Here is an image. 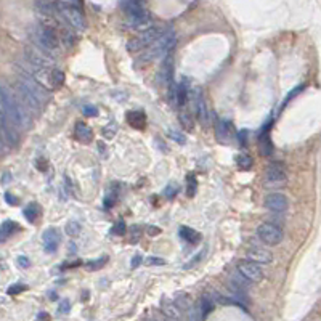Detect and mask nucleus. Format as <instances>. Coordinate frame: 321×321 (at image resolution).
Here are the masks:
<instances>
[{
  "label": "nucleus",
  "mask_w": 321,
  "mask_h": 321,
  "mask_svg": "<svg viewBox=\"0 0 321 321\" xmlns=\"http://www.w3.org/2000/svg\"><path fill=\"white\" fill-rule=\"evenodd\" d=\"M122 8L129 16V26L134 31H145L151 26V16L145 8V0H122Z\"/></svg>",
  "instance_id": "obj_3"
},
{
  "label": "nucleus",
  "mask_w": 321,
  "mask_h": 321,
  "mask_svg": "<svg viewBox=\"0 0 321 321\" xmlns=\"http://www.w3.org/2000/svg\"><path fill=\"white\" fill-rule=\"evenodd\" d=\"M238 272L246 280L252 281V283H259V281L263 280L262 268L259 267V263L252 262V260H242V262L238 263Z\"/></svg>",
  "instance_id": "obj_10"
},
{
  "label": "nucleus",
  "mask_w": 321,
  "mask_h": 321,
  "mask_svg": "<svg viewBox=\"0 0 321 321\" xmlns=\"http://www.w3.org/2000/svg\"><path fill=\"white\" fill-rule=\"evenodd\" d=\"M177 45V34L174 29H165L162 34H160L156 40H154L149 48L145 53L141 55L140 58L135 61V66L138 68L140 64H146L149 61H154V60H160L172 52L174 47Z\"/></svg>",
  "instance_id": "obj_2"
},
{
  "label": "nucleus",
  "mask_w": 321,
  "mask_h": 321,
  "mask_svg": "<svg viewBox=\"0 0 321 321\" xmlns=\"http://www.w3.org/2000/svg\"><path fill=\"white\" fill-rule=\"evenodd\" d=\"M116 132H118V124H116L114 120H111V122H109L108 125H104V127H103L101 134H103L104 138H114Z\"/></svg>",
  "instance_id": "obj_35"
},
{
  "label": "nucleus",
  "mask_w": 321,
  "mask_h": 321,
  "mask_svg": "<svg viewBox=\"0 0 321 321\" xmlns=\"http://www.w3.org/2000/svg\"><path fill=\"white\" fill-rule=\"evenodd\" d=\"M247 135H249V132L246 130V129H242V130H240L236 134V137H238V141H240V145L241 146H244L246 143H247Z\"/></svg>",
  "instance_id": "obj_46"
},
{
  "label": "nucleus",
  "mask_w": 321,
  "mask_h": 321,
  "mask_svg": "<svg viewBox=\"0 0 321 321\" xmlns=\"http://www.w3.org/2000/svg\"><path fill=\"white\" fill-rule=\"evenodd\" d=\"M0 108L16 127H27L31 124L29 113H27L24 103L20 101L12 88L2 80H0Z\"/></svg>",
  "instance_id": "obj_1"
},
{
  "label": "nucleus",
  "mask_w": 321,
  "mask_h": 321,
  "mask_svg": "<svg viewBox=\"0 0 321 321\" xmlns=\"http://www.w3.org/2000/svg\"><path fill=\"white\" fill-rule=\"evenodd\" d=\"M36 10L43 16H53V13H58L55 3H50V2H47V0H37Z\"/></svg>",
  "instance_id": "obj_26"
},
{
  "label": "nucleus",
  "mask_w": 321,
  "mask_h": 321,
  "mask_svg": "<svg viewBox=\"0 0 321 321\" xmlns=\"http://www.w3.org/2000/svg\"><path fill=\"white\" fill-rule=\"evenodd\" d=\"M146 231H148L149 236H158V235H160V228H159V226H148Z\"/></svg>",
  "instance_id": "obj_51"
},
{
  "label": "nucleus",
  "mask_w": 321,
  "mask_h": 321,
  "mask_svg": "<svg viewBox=\"0 0 321 321\" xmlns=\"http://www.w3.org/2000/svg\"><path fill=\"white\" fill-rule=\"evenodd\" d=\"M23 215L27 220H29L31 223H36L37 219H39V215H40V206H39L37 202L27 204V206L24 207V210H23Z\"/></svg>",
  "instance_id": "obj_25"
},
{
  "label": "nucleus",
  "mask_w": 321,
  "mask_h": 321,
  "mask_svg": "<svg viewBox=\"0 0 321 321\" xmlns=\"http://www.w3.org/2000/svg\"><path fill=\"white\" fill-rule=\"evenodd\" d=\"M167 137L170 138V140H174L175 143H179V145H185L186 143V135L181 134L180 130H167Z\"/></svg>",
  "instance_id": "obj_34"
},
{
  "label": "nucleus",
  "mask_w": 321,
  "mask_h": 321,
  "mask_svg": "<svg viewBox=\"0 0 321 321\" xmlns=\"http://www.w3.org/2000/svg\"><path fill=\"white\" fill-rule=\"evenodd\" d=\"M141 262H143V257L140 256V254H135V256H134V259H132V263H130V267H132V268H137L138 265H140Z\"/></svg>",
  "instance_id": "obj_50"
},
{
  "label": "nucleus",
  "mask_w": 321,
  "mask_h": 321,
  "mask_svg": "<svg viewBox=\"0 0 321 321\" xmlns=\"http://www.w3.org/2000/svg\"><path fill=\"white\" fill-rule=\"evenodd\" d=\"M116 199H118V195H114V193H109V195H106V198H104V207L106 209H111L114 204H116Z\"/></svg>",
  "instance_id": "obj_43"
},
{
  "label": "nucleus",
  "mask_w": 321,
  "mask_h": 321,
  "mask_svg": "<svg viewBox=\"0 0 321 321\" xmlns=\"http://www.w3.org/2000/svg\"><path fill=\"white\" fill-rule=\"evenodd\" d=\"M16 228H18V225H16L13 220H7V222H3L2 225H0V241L8 240V238L15 233Z\"/></svg>",
  "instance_id": "obj_27"
},
{
  "label": "nucleus",
  "mask_w": 321,
  "mask_h": 321,
  "mask_svg": "<svg viewBox=\"0 0 321 321\" xmlns=\"http://www.w3.org/2000/svg\"><path fill=\"white\" fill-rule=\"evenodd\" d=\"M236 165L241 170H249L254 165V159L249 156V154L241 153V154H238V158H236Z\"/></svg>",
  "instance_id": "obj_29"
},
{
  "label": "nucleus",
  "mask_w": 321,
  "mask_h": 321,
  "mask_svg": "<svg viewBox=\"0 0 321 321\" xmlns=\"http://www.w3.org/2000/svg\"><path fill=\"white\" fill-rule=\"evenodd\" d=\"M145 263H146V265H164L165 260L160 259V257H148V259L145 260Z\"/></svg>",
  "instance_id": "obj_48"
},
{
  "label": "nucleus",
  "mask_w": 321,
  "mask_h": 321,
  "mask_svg": "<svg viewBox=\"0 0 321 321\" xmlns=\"http://www.w3.org/2000/svg\"><path fill=\"white\" fill-rule=\"evenodd\" d=\"M228 289L231 291V294H233V299H236V301H240L241 303H242V302H247V296H246V292L242 291L240 286H238V283H230V284H228Z\"/></svg>",
  "instance_id": "obj_31"
},
{
  "label": "nucleus",
  "mask_w": 321,
  "mask_h": 321,
  "mask_svg": "<svg viewBox=\"0 0 321 321\" xmlns=\"http://www.w3.org/2000/svg\"><path fill=\"white\" fill-rule=\"evenodd\" d=\"M193 104H195V111H196V118L199 120V124L202 127H206L209 124V111H207V103L206 98H204L202 92L196 88L195 95H193Z\"/></svg>",
  "instance_id": "obj_13"
},
{
  "label": "nucleus",
  "mask_w": 321,
  "mask_h": 321,
  "mask_svg": "<svg viewBox=\"0 0 321 321\" xmlns=\"http://www.w3.org/2000/svg\"><path fill=\"white\" fill-rule=\"evenodd\" d=\"M188 97H190V79L181 77V82L177 85V106L183 108L188 103Z\"/></svg>",
  "instance_id": "obj_17"
},
{
  "label": "nucleus",
  "mask_w": 321,
  "mask_h": 321,
  "mask_svg": "<svg viewBox=\"0 0 321 321\" xmlns=\"http://www.w3.org/2000/svg\"><path fill=\"white\" fill-rule=\"evenodd\" d=\"M160 310H162V313L170 320H179L180 318V310L175 307V303L172 301L162 299V302H160Z\"/></svg>",
  "instance_id": "obj_21"
},
{
  "label": "nucleus",
  "mask_w": 321,
  "mask_h": 321,
  "mask_svg": "<svg viewBox=\"0 0 321 321\" xmlns=\"http://www.w3.org/2000/svg\"><path fill=\"white\" fill-rule=\"evenodd\" d=\"M257 235L265 244H270V246H276L283 241V230L273 223H262L259 226Z\"/></svg>",
  "instance_id": "obj_9"
},
{
  "label": "nucleus",
  "mask_w": 321,
  "mask_h": 321,
  "mask_svg": "<svg viewBox=\"0 0 321 321\" xmlns=\"http://www.w3.org/2000/svg\"><path fill=\"white\" fill-rule=\"evenodd\" d=\"M50 299H52V301H57L58 297H57V294H55V292H53V294H50Z\"/></svg>",
  "instance_id": "obj_55"
},
{
  "label": "nucleus",
  "mask_w": 321,
  "mask_h": 321,
  "mask_svg": "<svg viewBox=\"0 0 321 321\" xmlns=\"http://www.w3.org/2000/svg\"><path fill=\"white\" fill-rule=\"evenodd\" d=\"M214 307H215V301H214V297H210V296H202V299H201V303H199V312H201V318L204 320V318H207V315H210L212 313V310H214Z\"/></svg>",
  "instance_id": "obj_24"
},
{
  "label": "nucleus",
  "mask_w": 321,
  "mask_h": 321,
  "mask_svg": "<svg viewBox=\"0 0 321 321\" xmlns=\"http://www.w3.org/2000/svg\"><path fill=\"white\" fill-rule=\"evenodd\" d=\"M42 242H43V251L48 254H53L58 249L60 242H61V235L57 228H47L42 235Z\"/></svg>",
  "instance_id": "obj_14"
},
{
  "label": "nucleus",
  "mask_w": 321,
  "mask_h": 321,
  "mask_svg": "<svg viewBox=\"0 0 321 321\" xmlns=\"http://www.w3.org/2000/svg\"><path fill=\"white\" fill-rule=\"evenodd\" d=\"M265 207L268 210H273V212H284L289 206V201L284 195L281 193H270V195L265 198Z\"/></svg>",
  "instance_id": "obj_15"
},
{
  "label": "nucleus",
  "mask_w": 321,
  "mask_h": 321,
  "mask_svg": "<svg viewBox=\"0 0 321 321\" xmlns=\"http://www.w3.org/2000/svg\"><path fill=\"white\" fill-rule=\"evenodd\" d=\"M196 190H198V181H196L195 174H188L186 175V196L193 198Z\"/></svg>",
  "instance_id": "obj_32"
},
{
  "label": "nucleus",
  "mask_w": 321,
  "mask_h": 321,
  "mask_svg": "<svg viewBox=\"0 0 321 321\" xmlns=\"http://www.w3.org/2000/svg\"><path fill=\"white\" fill-rule=\"evenodd\" d=\"M111 233L113 235H118V236H124L127 233V225L124 220H119L118 223H116L113 228H111Z\"/></svg>",
  "instance_id": "obj_39"
},
{
  "label": "nucleus",
  "mask_w": 321,
  "mask_h": 321,
  "mask_svg": "<svg viewBox=\"0 0 321 321\" xmlns=\"http://www.w3.org/2000/svg\"><path fill=\"white\" fill-rule=\"evenodd\" d=\"M287 181L286 167L281 160H275V162L268 164L267 170H265L263 177V185L268 190H275V188H283Z\"/></svg>",
  "instance_id": "obj_4"
},
{
  "label": "nucleus",
  "mask_w": 321,
  "mask_h": 321,
  "mask_svg": "<svg viewBox=\"0 0 321 321\" xmlns=\"http://www.w3.org/2000/svg\"><path fill=\"white\" fill-rule=\"evenodd\" d=\"M5 201H7L8 204H12V206H15V204H18V198L13 196L12 193H5Z\"/></svg>",
  "instance_id": "obj_49"
},
{
  "label": "nucleus",
  "mask_w": 321,
  "mask_h": 321,
  "mask_svg": "<svg viewBox=\"0 0 321 321\" xmlns=\"http://www.w3.org/2000/svg\"><path fill=\"white\" fill-rule=\"evenodd\" d=\"M0 151H2V134H0Z\"/></svg>",
  "instance_id": "obj_56"
},
{
  "label": "nucleus",
  "mask_w": 321,
  "mask_h": 321,
  "mask_svg": "<svg viewBox=\"0 0 321 321\" xmlns=\"http://www.w3.org/2000/svg\"><path fill=\"white\" fill-rule=\"evenodd\" d=\"M73 2H74V3L77 5V3H80V2H82V0H73Z\"/></svg>",
  "instance_id": "obj_57"
},
{
  "label": "nucleus",
  "mask_w": 321,
  "mask_h": 321,
  "mask_svg": "<svg viewBox=\"0 0 321 321\" xmlns=\"http://www.w3.org/2000/svg\"><path fill=\"white\" fill-rule=\"evenodd\" d=\"M55 7H57L58 15H61L63 18L74 27V29L85 31V27H87L85 18L76 5H69V3H64V2H55Z\"/></svg>",
  "instance_id": "obj_5"
},
{
  "label": "nucleus",
  "mask_w": 321,
  "mask_h": 321,
  "mask_svg": "<svg viewBox=\"0 0 321 321\" xmlns=\"http://www.w3.org/2000/svg\"><path fill=\"white\" fill-rule=\"evenodd\" d=\"M16 263H18L20 268H29L31 267V260L26 256H20L18 259H16Z\"/></svg>",
  "instance_id": "obj_45"
},
{
  "label": "nucleus",
  "mask_w": 321,
  "mask_h": 321,
  "mask_svg": "<svg viewBox=\"0 0 321 321\" xmlns=\"http://www.w3.org/2000/svg\"><path fill=\"white\" fill-rule=\"evenodd\" d=\"M82 113H84V116H87V118H97L100 114V109L97 106H93V104H85V106L82 108Z\"/></svg>",
  "instance_id": "obj_40"
},
{
  "label": "nucleus",
  "mask_w": 321,
  "mask_h": 321,
  "mask_svg": "<svg viewBox=\"0 0 321 321\" xmlns=\"http://www.w3.org/2000/svg\"><path fill=\"white\" fill-rule=\"evenodd\" d=\"M34 39L43 50H55L60 43V39L57 36V32H55L53 27L48 26V24L37 26Z\"/></svg>",
  "instance_id": "obj_8"
},
{
  "label": "nucleus",
  "mask_w": 321,
  "mask_h": 321,
  "mask_svg": "<svg viewBox=\"0 0 321 321\" xmlns=\"http://www.w3.org/2000/svg\"><path fill=\"white\" fill-rule=\"evenodd\" d=\"M80 230H82V226H80V223H79V222H76V220H69V222L66 223V226H64L66 235L71 236V238L79 236Z\"/></svg>",
  "instance_id": "obj_33"
},
{
  "label": "nucleus",
  "mask_w": 321,
  "mask_h": 321,
  "mask_svg": "<svg viewBox=\"0 0 321 321\" xmlns=\"http://www.w3.org/2000/svg\"><path fill=\"white\" fill-rule=\"evenodd\" d=\"M108 256H101V257H98V259H95V260H92V262H88L87 265H85V268L88 270V272H97V270H100V268H103L104 265L108 263Z\"/></svg>",
  "instance_id": "obj_30"
},
{
  "label": "nucleus",
  "mask_w": 321,
  "mask_h": 321,
  "mask_svg": "<svg viewBox=\"0 0 321 321\" xmlns=\"http://www.w3.org/2000/svg\"><path fill=\"white\" fill-rule=\"evenodd\" d=\"M98 149H100V153H101V158L106 159L108 158V149H106V146H104L103 141H98Z\"/></svg>",
  "instance_id": "obj_52"
},
{
  "label": "nucleus",
  "mask_w": 321,
  "mask_h": 321,
  "mask_svg": "<svg viewBox=\"0 0 321 321\" xmlns=\"http://www.w3.org/2000/svg\"><path fill=\"white\" fill-rule=\"evenodd\" d=\"M179 191H180L179 185H177V183H169L167 186H165V190L162 191V195L167 199H174L177 195H179Z\"/></svg>",
  "instance_id": "obj_36"
},
{
  "label": "nucleus",
  "mask_w": 321,
  "mask_h": 321,
  "mask_svg": "<svg viewBox=\"0 0 321 321\" xmlns=\"http://www.w3.org/2000/svg\"><path fill=\"white\" fill-rule=\"evenodd\" d=\"M180 122H181V125L185 127V130H193V127H195L193 118L190 116V113H186V111H183L180 114Z\"/></svg>",
  "instance_id": "obj_37"
},
{
  "label": "nucleus",
  "mask_w": 321,
  "mask_h": 321,
  "mask_svg": "<svg viewBox=\"0 0 321 321\" xmlns=\"http://www.w3.org/2000/svg\"><path fill=\"white\" fill-rule=\"evenodd\" d=\"M23 291H26V284H21V283H16L13 286L8 287V296H16V294H21Z\"/></svg>",
  "instance_id": "obj_42"
},
{
  "label": "nucleus",
  "mask_w": 321,
  "mask_h": 321,
  "mask_svg": "<svg viewBox=\"0 0 321 321\" xmlns=\"http://www.w3.org/2000/svg\"><path fill=\"white\" fill-rule=\"evenodd\" d=\"M10 179H12V175H10L8 172H7V174H3V177H2V183H8Z\"/></svg>",
  "instance_id": "obj_53"
},
{
  "label": "nucleus",
  "mask_w": 321,
  "mask_h": 321,
  "mask_svg": "<svg viewBox=\"0 0 321 321\" xmlns=\"http://www.w3.org/2000/svg\"><path fill=\"white\" fill-rule=\"evenodd\" d=\"M179 236L183 241H186L188 244H198V242L202 240V236H201L199 231L190 228V226H185V225L179 228Z\"/></svg>",
  "instance_id": "obj_19"
},
{
  "label": "nucleus",
  "mask_w": 321,
  "mask_h": 321,
  "mask_svg": "<svg viewBox=\"0 0 321 321\" xmlns=\"http://www.w3.org/2000/svg\"><path fill=\"white\" fill-rule=\"evenodd\" d=\"M259 149L263 156H272L273 153V143H272V138H270L268 134H260L259 135Z\"/></svg>",
  "instance_id": "obj_22"
},
{
  "label": "nucleus",
  "mask_w": 321,
  "mask_h": 321,
  "mask_svg": "<svg viewBox=\"0 0 321 321\" xmlns=\"http://www.w3.org/2000/svg\"><path fill=\"white\" fill-rule=\"evenodd\" d=\"M215 135L217 140L223 145H230L231 138L235 137V125L228 119H217L215 120Z\"/></svg>",
  "instance_id": "obj_11"
},
{
  "label": "nucleus",
  "mask_w": 321,
  "mask_h": 321,
  "mask_svg": "<svg viewBox=\"0 0 321 321\" xmlns=\"http://www.w3.org/2000/svg\"><path fill=\"white\" fill-rule=\"evenodd\" d=\"M206 254H207V249H202V251L199 252L196 257H193V260H191V262H188L186 265H183V268H185V270H188V268L195 267V265H198L199 262H201V260H202V257L206 256Z\"/></svg>",
  "instance_id": "obj_41"
},
{
  "label": "nucleus",
  "mask_w": 321,
  "mask_h": 321,
  "mask_svg": "<svg viewBox=\"0 0 321 321\" xmlns=\"http://www.w3.org/2000/svg\"><path fill=\"white\" fill-rule=\"evenodd\" d=\"M47 318H48V315L45 312H40L37 315V320H47Z\"/></svg>",
  "instance_id": "obj_54"
},
{
  "label": "nucleus",
  "mask_w": 321,
  "mask_h": 321,
  "mask_svg": "<svg viewBox=\"0 0 321 321\" xmlns=\"http://www.w3.org/2000/svg\"><path fill=\"white\" fill-rule=\"evenodd\" d=\"M175 303V307L180 310V312H188L190 307L193 305L191 299L188 294H177V297L172 301Z\"/></svg>",
  "instance_id": "obj_28"
},
{
  "label": "nucleus",
  "mask_w": 321,
  "mask_h": 321,
  "mask_svg": "<svg viewBox=\"0 0 321 321\" xmlns=\"http://www.w3.org/2000/svg\"><path fill=\"white\" fill-rule=\"evenodd\" d=\"M69 310H71V302H69V301H66V299H64V301L60 302L58 313H61V315H63V313H68Z\"/></svg>",
  "instance_id": "obj_47"
},
{
  "label": "nucleus",
  "mask_w": 321,
  "mask_h": 321,
  "mask_svg": "<svg viewBox=\"0 0 321 321\" xmlns=\"http://www.w3.org/2000/svg\"><path fill=\"white\" fill-rule=\"evenodd\" d=\"M26 58L29 60L32 64L39 66V68H48V66L53 64L52 58H48L47 55H43V53L39 52V50H34V48L26 50Z\"/></svg>",
  "instance_id": "obj_16"
},
{
  "label": "nucleus",
  "mask_w": 321,
  "mask_h": 321,
  "mask_svg": "<svg viewBox=\"0 0 321 321\" xmlns=\"http://www.w3.org/2000/svg\"><path fill=\"white\" fill-rule=\"evenodd\" d=\"M246 257L256 263H270L273 260L272 252L265 251V249H251V251L246 254Z\"/></svg>",
  "instance_id": "obj_18"
},
{
  "label": "nucleus",
  "mask_w": 321,
  "mask_h": 321,
  "mask_svg": "<svg viewBox=\"0 0 321 321\" xmlns=\"http://www.w3.org/2000/svg\"><path fill=\"white\" fill-rule=\"evenodd\" d=\"M127 122L134 127V129L141 130V129H145L146 116L141 111H130V113H127Z\"/></svg>",
  "instance_id": "obj_20"
},
{
  "label": "nucleus",
  "mask_w": 321,
  "mask_h": 321,
  "mask_svg": "<svg viewBox=\"0 0 321 321\" xmlns=\"http://www.w3.org/2000/svg\"><path fill=\"white\" fill-rule=\"evenodd\" d=\"M0 134L10 146H15L20 140L18 132L15 130V124L2 111H0Z\"/></svg>",
  "instance_id": "obj_12"
},
{
  "label": "nucleus",
  "mask_w": 321,
  "mask_h": 321,
  "mask_svg": "<svg viewBox=\"0 0 321 321\" xmlns=\"http://www.w3.org/2000/svg\"><path fill=\"white\" fill-rule=\"evenodd\" d=\"M76 137L79 138L80 141L88 143L93 138V132L85 122H77L76 124Z\"/></svg>",
  "instance_id": "obj_23"
},
{
  "label": "nucleus",
  "mask_w": 321,
  "mask_h": 321,
  "mask_svg": "<svg viewBox=\"0 0 321 321\" xmlns=\"http://www.w3.org/2000/svg\"><path fill=\"white\" fill-rule=\"evenodd\" d=\"M164 31L165 29L162 26H149L148 29L141 31L140 36H137L135 39L127 42V50H129V52H140L141 48L151 45Z\"/></svg>",
  "instance_id": "obj_6"
},
{
  "label": "nucleus",
  "mask_w": 321,
  "mask_h": 321,
  "mask_svg": "<svg viewBox=\"0 0 321 321\" xmlns=\"http://www.w3.org/2000/svg\"><path fill=\"white\" fill-rule=\"evenodd\" d=\"M34 77L39 84H42L45 88H48V90L61 87L64 82V74L60 69L40 68L34 73Z\"/></svg>",
  "instance_id": "obj_7"
},
{
  "label": "nucleus",
  "mask_w": 321,
  "mask_h": 321,
  "mask_svg": "<svg viewBox=\"0 0 321 321\" xmlns=\"http://www.w3.org/2000/svg\"><path fill=\"white\" fill-rule=\"evenodd\" d=\"M141 235H143V228L140 225H132L130 226V242H138Z\"/></svg>",
  "instance_id": "obj_38"
},
{
  "label": "nucleus",
  "mask_w": 321,
  "mask_h": 321,
  "mask_svg": "<svg viewBox=\"0 0 321 321\" xmlns=\"http://www.w3.org/2000/svg\"><path fill=\"white\" fill-rule=\"evenodd\" d=\"M301 90H303V85H301V87H297V88H294V90H291V93H289V95H287V97H286V100H284V101H283V104H281V108H284V106H286V104H287V103H289V101H291V100H292V98H294L296 95H299V93H301Z\"/></svg>",
  "instance_id": "obj_44"
}]
</instances>
